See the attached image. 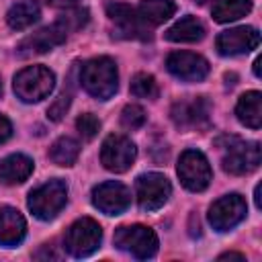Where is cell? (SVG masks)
Instances as JSON below:
<instances>
[{"label": "cell", "mask_w": 262, "mask_h": 262, "mask_svg": "<svg viewBox=\"0 0 262 262\" xmlns=\"http://www.w3.org/2000/svg\"><path fill=\"white\" fill-rule=\"evenodd\" d=\"M41 14V8H39V2L37 0H23L18 4H14L8 14H6V23L10 25V29L14 31H23L27 27H31Z\"/></svg>", "instance_id": "obj_22"}, {"label": "cell", "mask_w": 262, "mask_h": 262, "mask_svg": "<svg viewBox=\"0 0 262 262\" xmlns=\"http://www.w3.org/2000/svg\"><path fill=\"white\" fill-rule=\"evenodd\" d=\"M135 10L147 27H156L176 12V4L172 0H141Z\"/></svg>", "instance_id": "obj_21"}, {"label": "cell", "mask_w": 262, "mask_h": 262, "mask_svg": "<svg viewBox=\"0 0 262 262\" xmlns=\"http://www.w3.org/2000/svg\"><path fill=\"white\" fill-rule=\"evenodd\" d=\"M27 233V221L14 207H2L0 209V244L6 248H12L25 239Z\"/></svg>", "instance_id": "obj_17"}, {"label": "cell", "mask_w": 262, "mask_h": 262, "mask_svg": "<svg viewBox=\"0 0 262 262\" xmlns=\"http://www.w3.org/2000/svg\"><path fill=\"white\" fill-rule=\"evenodd\" d=\"M0 94H2V78H0Z\"/></svg>", "instance_id": "obj_35"}, {"label": "cell", "mask_w": 262, "mask_h": 262, "mask_svg": "<svg viewBox=\"0 0 262 262\" xmlns=\"http://www.w3.org/2000/svg\"><path fill=\"white\" fill-rule=\"evenodd\" d=\"M176 172H178V178L184 184V188H188L192 192L205 190L209 186L211 178H213L209 160L199 149H186V151H182V156L178 160Z\"/></svg>", "instance_id": "obj_7"}, {"label": "cell", "mask_w": 262, "mask_h": 262, "mask_svg": "<svg viewBox=\"0 0 262 262\" xmlns=\"http://www.w3.org/2000/svg\"><path fill=\"white\" fill-rule=\"evenodd\" d=\"M205 37V27L199 18L186 14L180 20H176L168 31H166V39L174 41V43H194L201 41Z\"/></svg>", "instance_id": "obj_20"}, {"label": "cell", "mask_w": 262, "mask_h": 262, "mask_svg": "<svg viewBox=\"0 0 262 262\" xmlns=\"http://www.w3.org/2000/svg\"><path fill=\"white\" fill-rule=\"evenodd\" d=\"M14 94L23 102H39L51 94L55 76L45 66H29L14 76Z\"/></svg>", "instance_id": "obj_3"}, {"label": "cell", "mask_w": 262, "mask_h": 262, "mask_svg": "<svg viewBox=\"0 0 262 262\" xmlns=\"http://www.w3.org/2000/svg\"><path fill=\"white\" fill-rule=\"evenodd\" d=\"M78 156H80V143L72 137H59L49 149V158L57 166H72L78 160Z\"/></svg>", "instance_id": "obj_24"}, {"label": "cell", "mask_w": 262, "mask_h": 262, "mask_svg": "<svg viewBox=\"0 0 262 262\" xmlns=\"http://www.w3.org/2000/svg\"><path fill=\"white\" fill-rule=\"evenodd\" d=\"M115 246L139 260H147L158 252V235L145 225H121L115 231Z\"/></svg>", "instance_id": "obj_5"}, {"label": "cell", "mask_w": 262, "mask_h": 262, "mask_svg": "<svg viewBox=\"0 0 262 262\" xmlns=\"http://www.w3.org/2000/svg\"><path fill=\"white\" fill-rule=\"evenodd\" d=\"M106 14L117 27V37L125 39H149V27L141 20L135 8L123 2L108 0L106 2Z\"/></svg>", "instance_id": "obj_9"}, {"label": "cell", "mask_w": 262, "mask_h": 262, "mask_svg": "<svg viewBox=\"0 0 262 262\" xmlns=\"http://www.w3.org/2000/svg\"><path fill=\"white\" fill-rule=\"evenodd\" d=\"M145 123V111L139 104H127L121 113V125L129 131H135L139 127H143Z\"/></svg>", "instance_id": "obj_27"}, {"label": "cell", "mask_w": 262, "mask_h": 262, "mask_svg": "<svg viewBox=\"0 0 262 262\" xmlns=\"http://www.w3.org/2000/svg\"><path fill=\"white\" fill-rule=\"evenodd\" d=\"M260 43V33L254 27H235L227 29L217 35V51L221 55H237V53H248L256 49Z\"/></svg>", "instance_id": "obj_16"}, {"label": "cell", "mask_w": 262, "mask_h": 262, "mask_svg": "<svg viewBox=\"0 0 262 262\" xmlns=\"http://www.w3.org/2000/svg\"><path fill=\"white\" fill-rule=\"evenodd\" d=\"M70 94H59L57 98H55V102L47 108V117L51 119V121H61L63 119V115H66V111L70 108Z\"/></svg>", "instance_id": "obj_29"}, {"label": "cell", "mask_w": 262, "mask_h": 262, "mask_svg": "<svg viewBox=\"0 0 262 262\" xmlns=\"http://www.w3.org/2000/svg\"><path fill=\"white\" fill-rule=\"evenodd\" d=\"M215 145L221 151V166L229 174H250L260 166V143L244 141L235 135H221Z\"/></svg>", "instance_id": "obj_1"}, {"label": "cell", "mask_w": 262, "mask_h": 262, "mask_svg": "<svg viewBox=\"0 0 262 262\" xmlns=\"http://www.w3.org/2000/svg\"><path fill=\"white\" fill-rule=\"evenodd\" d=\"M76 127H78L80 135H82L84 139H92V137L98 133V129H100V121H98L94 115L86 113V115H80V117L76 119Z\"/></svg>", "instance_id": "obj_28"}, {"label": "cell", "mask_w": 262, "mask_h": 262, "mask_svg": "<svg viewBox=\"0 0 262 262\" xmlns=\"http://www.w3.org/2000/svg\"><path fill=\"white\" fill-rule=\"evenodd\" d=\"M137 203L145 211H156L168 201L172 186L170 180L160 172H147L137 178Z\"/></svg>", "instance_id": "obj_11"}, {"label": "cell", "mask_w": 262, "mask_h": 262, "mask_svg": "<svg viewBox=\"0 0 262 262\" xmlns=\"http://www.w3.org/2000/svg\"><path fill=\"white\" fill-rule=\"evenodd\" d=\"M166 68L172 76L184 82H201L209 74V61L203 55L190 51H174L166 59Z\"/></svg>", "instance_id": "obj_15"}, {"label": "cell", "mask_w": 262, "mask_h": 262, "mask_svg": "<svg viewBox=\"0 0 262 262\" xmlns=\"http://www.w3.org/2000/svg\"><path fill=\"white\" fill-rule=\"evenodd\" d=\"M131 203V192L125 184L117 180H106L92 190V205L100 209L106 215H119L123 213Z\"/></svg>", "instance_id": "obj_14"}, {"label": "cell", "mask_w": 262, "mask_h": 262, "mask_svg": "<svg viewBox=\"0 0 262 262\" xmlns=\"http://www.w3.org/2000/svg\"><path fill=\"white\" fill-rule=\"evenodd\" d=\"M196 2H199V4H203V2H207V0H196Z\"/></svg>", "instance_id": "obj_36"}, {"label": "cell", "mask_w": 262, "mask_h": 262, "mask_svg": "<svg viewBox=\"0 0 262 262\" xmlns=\"http://www.w3.org/2000/svg\"><path fill=\"white\" fill-rule=\"evenodd\" d=\"M129 88H131V94L137 96V98H156L160 94L156 78L151 74H145V72L135 74Z\"/></svg>", "instance_id": "obj_25"}, {"label": "cell", "mask_w": 262, "mask_h": 262, "mask_svg": "<svg viewBox=\"0 0 262 262\" xmlns=\"http://www.w3.org/2000/svg\"><path fill=\"white\" fill-rule=\"evenodd\" d=\"M66 37H68V29H66L59 20H55L53 25L43 27V29H39L37 33L25 37V39L18 43L16 53H18L20 57L41 55V53H47V51H51L53 47L61 45V43L66 41Z\"/></svg>", "instance_id": "obj_12"}, {"label": "cell", "mask_w": 262, "mask_h": 262, "mask_svg": "<svg viewBox=\"0 0 262 262\" xmlns=\"http://www.w3.org/2000/svg\"><path fill=\"white\" fill-rule=\"evenodd\" d=\"M209 115H211V104L205 96H190L182 98L172 104L170 117L178 129H203L209 125Z\"/></svg>", "instance_id": "obj_8"}, {"label": "cell", "mask_w": 262, "mask_h": 262, "mask_svg": "<svg viewBox=\"0 0 262 262\" xmlns=\"http://www.w3.org/2000/svg\"><path fill=\"white\" fill-rule=\"evenodd\" d=\"M100 239H102L100 225L90 217H82L68 227L63 237V248L74 258H84L90 256L100 246Z\"/></svg>", "instance_id": "obj_6"}, {"label": "cell", "mask_w": 262, "mask_h": 262, "mask_svg": "<svg viewBox=\"0 0 262 262\" xmlns=\"http://www.w3.org/2000/svg\"><path fill=\"white\" fill-rule=\"evenodd\" d=\"M68 201V186L63 180L53 178L29 192V209L37 219H53Z\"/></svg>", "instance_id": "obj_4"}, {"label": "cell", "mask_w": 262, "mask_h": 262, "mask_svg": "<svg viewBox=\"0 0 262 262\" xmlns=\"http://www.w3.org/2000/svg\"><path fill=\"white\" fill-rule=\"evenodd\" d=\"M235 115L239 119V123H244L250 129H260L262 125V96L258 90H250L246 94L239 96L237 106H235Z\"/></svg>", "instance_id": "obj_19"}, {"label": "cell", "mask_w": 262, "mask_h": 262, "mask_svg": "<svg viewBox=\"0 0 262 262\" xmlns=\"http://www.w3.org/2000/svg\"><path fill=\"white\" fill-rule=\"evenodd\" d=\"M246 201L244 196H239L237 192L225 194L221 199H217L211 209H209V223L217 229V231H227L231 227H235L244 217H246Z\"/></svg>", "instance_id": "obj_13"}, {"label": "cell", "mask_w": 262, "mask_h": 262, "mask_svg": "<svg viewBox=\"0 0 262 262\" xmlns=\"http://www.w3.org/2000/svg\"><path fill=\"white\" fill-rule=\"evenodd\" d=\"M137 156L135 143L125 135H108L102 141L100 162L111 172H125L133 166Z\"/></svg>", "instance_id": "obj_10"}, {"label": "cell", "mask_w": 262, "mask_h": 262, "mask_svg": "<svg viewBox=\"0 0 262 262\" xmlns=\"http://www.w3.org/2000/svg\"><path fill=\"white\" fill-rule=\"evenodd\" d=\"M33 172V160L23 154H12L0 162V182L2 184H20Z\"/></svg>", "instance_id": "obj_18"}, {"label": "cell", "mask_w": 262, "mask_h": 262, "mask_svg": "<svg viewBox=\"0 0 262 262\" xmlns=\"http://www.w3.org/2000/svg\"><path fill=\"white\" fill-rule=\"evenodd\" d=\"M229 258H237V260H244V254H235V252H227V254H221L219 260H229Z\"/></svg>", "instance_id": "obj_32"}, {"label": "cell", "mask_w": 262, "mask_h": 262, "mask_svg": "<svg viewBox=\"0 0 262 262\" xmlns=\"http://www.w3.org/2000/svg\"><path fill=\"white\" fill-rule=\"evenodd\" d=\"M80 82L88 94H92L98 100H106L117 92L119 86V74L117 66L111 57H94L82 66Z\"/></svg>", "instance_id": "obj_2"}, {"label": "cell", "mask_w": 262, "mask_h": 262, "mask_svg": "<svg viewBox=\"0 0 262 262\" xmlns=\"http://www.w3.org/2000/svg\"><path fill=\"white\" fill-rule=\"evenodd\" d=\"M254 201H256V207L260 209V184H258L256 190H254Z\"/></svg>", "instance_id": "obj_33"}, {"label": "cell", "mask_w": 262, "mask_h": 262, "mask_svg": "<svg viewBox=\"0 0 262 262\" xmlns=\"http://www.w3.org/2000/svg\"><path fill=\"white\" fill-rule=\"evenodd\" d=\"M254 74H256V76H260V57L254 61Z\"/></svg>", "instance_id": "obj_34"}, {"label": "cell", "mask_w": 262, "mask_h": 262, "mask_svg": "<svg viewBox=\"0 0 262 262\" xmlns=\"http://www.w3.org/2000/svg\"><path fill=\"white\" fill-rule=\"evenodd\" d=\"M57 20L68 29V33H70V31H78V29H82V27L88 23V10H86V8L72 6V8H66V12L59 14Z\"/></svg>", "instance_id": "obj_26"}, {"label": "cell", "mask_w": 262, "mask_h": 262, "mask_svg": "<svg viewBox=\"0 0 262 262\" xmlns=\"http://www.w3.org/2000/svg\"><path fill=\"white\" fill-rule=\"evenodd\" d=\"M10 135H12V125H10V121L0 115V143L6 141Z\"/></svg>", "instance_id": "obj_30"}, {"label": "cell", "mask_w": 262, "mask_h": 262, "mask_svg": "<svg viewBox=\"0 0 262 262\" xmlns=\"http://www.w3.org/2000/svg\"><path fill=\"white\" fill-rule=\"evenodd\" d=\"M49 6H55V8H72L78 4V0H45Z\"/></svg>", "instance_id": "obj_31"}, {"label": "cell", "mask_w": 262, "mask_h": 262, "mask_svg": "<svg viewBox=\"0 0 262 262\" xmlns=\"http://www.w3.org/2000/svg\"><path fill=\"white\" fill-rule=\"evenodd\" d=\"M250 10H252L250 0H217L213 4L211 14L217 23H231V20L246 16Z\"/></svg>", "instance_id": "obj_23"}]
</instances>
